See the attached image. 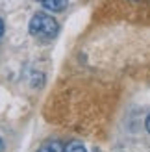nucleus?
Masks as SVG:
<instances>
[{"instance_id":"0eeeda50","label":"nucleus","mask_w":150,"mask_h":152,"mask_svg":"<svg viewBox=\"0 0 150 152\" xmlns=\"http://www.w3.org/2000/svg\"><path fill=\"white\" fill-rule=\"evenodd\" d=\"M2 148H4V143H2V139H0V152H2Z\"/></svg>"},{"instance_id":"7ed1b4c3","label":"nucleus","mask_w":150,"mask_h":152,"mask_svg":"<svg viewBox=\"0 0 150 152\" xmlns=\"http://www.w3.org/2000/svg\"><path fill=\"white\" fill-rule=\"evenodd\" d=\"M37 152H65V147L59 141H50L47 145H43Z\"/></svg>"},{"instance_id":"39448f33","label":"nucleus","mask_w":150,"mask_h":152,"mask_svg":"<svg viewBox=\"0 0 150 152\" xmlns=\"http://www.w3.org/2000/svg\"><path fill=\"white\" fill-rule=\"evenodd\" d=\"M145 126H146V130L150 132V113H148V117H146V123H145Z\"/></svg>"},{"instance_id":"423d86ee","label":"nucleus","mask_w":150,"mask_h":152,"mask_svg":"<svg viewBox=\"0 0 150 152\" xmlns=\"http://www.w3.org/2000/svg\"><path fill=\"white\" fill-rule=\"evenodd\" d=\"M2 32H4V22H2V19H0V35H2Z\"/></svg>"},{"instance_id":"20e7f679","label":"nucleus","mask_w":150,"mask_h":152,"mask_svg":"<svg viewBox=\"0 0 150 152\" xmlns=\"http://www.w3.org/2000/svg\"><path fill=\"white\" fill-rule=\"evenodd\" d=\"M65 152H87V150L84 148V145L80 141H71V143H67Z\"/></svg>"},{"instance_id":"f03ea898","label":"nucleus","mask_w":150,"mask_h":152,"mask_svg":"<svg viewBox=\"0 0 150 152\" xmlns=\"http://www.w3.org/2000/svg\"><path fill=\"white\" fill-rule=\"evenodd\" d=\"M48 11H63L67 7V0H37Z\"/></svg>"},{"instance_id":"f257e3e1","label":"nucleus","mask_w":150,"mask_h":152,"mask_svg":"<svg viewBox=\"0 0 150 152\" xmlns=\"http://www.w3.org/2000/svg\"><path fill=\"white\" fill-rule=\"evenodd\" d=\"M59 32V24L54 17L47 13H35L30 20V34L41 39H52Z\"/></svg>"}]
</instances>
